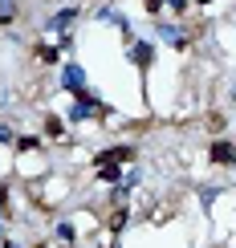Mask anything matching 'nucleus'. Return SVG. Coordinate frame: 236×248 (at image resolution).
Instances as JSON below:
<instances>
[{
    "label": "nucleus",
    "instance_id": "f3484780",
    "mask_svg": "<svg viewBox=\"0 0 236 248\" xmlns=\"http://www.w3.org/2000/svg\"><path fill=\"white\" fill-rule=\"evenodd\" d=\"M196 4H212V0H196Z\"/></svg>",
    "mask_w": 236,
    "mask_h": 248
},
{
    "label": "nucleus",
    "instance_id": "f8f14e48",
    "mask_svg": "<svg viewBox=\"0 0 236 248\" xmlns=\"http://www.w3.org/2000/svg\"><path fill=\"white\" fill-rule=\"evenodd\" d=\"M37 147V134H33V139H16V151H33Z\"/></svg>",
    "mask_w": 236,
    "mask_h": 248
},
{
    "label": "nucleus",
    "instance_id": "a211bd4d",
    "mask_svg": "<svg viewBox=\"0 0 236 248\" xmlns=\"http://www.w3.org/2000/svg\"><path fill=\"white\" fill-rule=\"evenodd\" d=\"M61 248H74V244H61Z\"/></svg>",
    "mask_w": 236,
    "mask_h": 248
},
{
    "label": "nucleus",
    "instance_id": "9b49d317",
    "mask_svg": "<svg viewBox=\"0 0 236 248\" xmlns=\"http://www.w3.org/2000/svg\"><path fill=\"white\" fill-rule=\"evenodd\" d=\"M98 175H102L106 183H118V167H98Z\"/></svg>",
    "mask_w": 236,
    "mask_h": 248
},
{
    "label": "nucleus",
    "instance_id": "f257e3e1",
    "mask_svg": "<svg viewBox=\"0 0 236 248\" xmlns=\"http://www.w3.org/2000/svg\"><path fill=\"white\" fill-rule=\"evenodd\" d=\"M130 159H135V147H126V142H122V147L102 151L98 159H94V167H118V163H130Z\"/></svg>",
    "mask_w": 236,
    "mask_h": 248
},
{
    "label": "nucleus",
    "instance_id": "9d476101",
    "mask_svg": "<svg viewBox=\"0 0 236 248\" xmlns=\"http://www.w3.org/2000/svg\"><path fill=\"white\" fill-rule=\"evenodd\" d=\"M13 13H16V0H0V25H8Z\"/></svg>",
    "mask_w": 236,
    "mask_h": 248
},
{
    "label": "nucleus",
    "instance_id": "dca6fc26",
    "mask_svg": "<svg viewBox=\"0 0 236 248\" xmlns=\"http://www.w3.org/2000/svg\"><path fill=\"white\" fill-rule=\"evenodd\" d=\"M0 142H13V130L8 126H0Z\"/></svg>",
    "mask_w": 236,
    "mask_h": 248
},
{
    "label": "nucleus",
    "instance_id": "aec40b11",
    "mask_svg": "<svg viewBox=\"0 0 236 248\" xmlns=\"http://www.w3.org/2000/svg\"><path fill=\"white\" fill-rule=\"evenodd\" d=\"M8 248H13V244H8Z\"/></svg>",
    "mask_w": 236,
    "mask_h": 248
},
{
    "label": "nucleus",
    "instance_id": "6ab92c4d",
    "mask_svg": "<svg viewBox=\"0 0 236 248\" xmlns=\"http://www.w3.org/2000/svg\"><path fill=\"white\" fill-rule=\"evenodd\" d=\"M37 248H45V244H37Z\"/></svg>",
    "mask_w": 236,
    "mask_h": 248
},
{
    "label": "nucleus",
    "instance_id": "423d86ee",
    "mask_svg": "<svg viewBox=\"0 0 236 248\" xmlns=\"http://www.w3.org/2000/svg\"><path fill=\"white\" fill-rule=\"evenodd\" d=\"M159 37L167 41V45H175V49H183V45H188V41H183V33H179L175 25H159Z\"/></svg>",
    "mask_w": 236,
    "mask_h": 248
},
{
    "label": "nucleus",
    "instance_id": "20e7f679",
    "mask_svg": "<svg viewBox=\"0 0 236 248\" xmlns=\"http://www.w3.org/2000/svg\"><path fill=\"white\" fill-rule=\"evenodd\" d=\"M130 57H135V65H139V69H147V65H151V57H155V49H151L147 41H130Z\"/></svg>",
    "mask_w": 236,
    "mask_h": 248
},
{
    "label": "nucleus",
    "instance_id": "39448f33",
    "mask_svg": "<svg viewBox=\"0 0 236 248\" xmlns=\"http://www.w3.org/2000/svg\"><path fill=\"white\" fill-rule=\"evenodd\" d=\"M212 163H228V167H232V163H236V147H232V142H212Z\"/></svg>",
    "mask_w": 236,
    "mask_h": 248
},
{
    "label": "nucleus",
    "instance_id": "2eb2a0df",
    "mask_svg": "<svg viewBox=\"0 0 236 248\" xmlns=\"http://www.w3.org/2000/svg\"><path fill=\"white\" fill-rule=\"evenodd\" d=\"M4 203H8V187L0 183V212H4Z\"/></svg>",
    "mask_w": 236,
    "mask_h": 248
},
{
    "label": "nucleus",
    "instance_id": "7ed1b4c3",
    "mask_svg": "<svg viewBox=\"0 0 236 248\" xmlns=\"http://www.w3.org/2000/svg\"><path fill=\"white\" fill-rule=\"evenodd\" d=\"M90 114H102V106H98V98H90L86 90L78 94V106L69 110V118H90Z\"/></svg>",
    "mask_w": 236,
    "mask_h": 248
},
{
    "label": "nucleus",
    "instance_id": "4468645a",
    "mask_svg": "<svg viewBox=\"0 0 236 248\" xmlns=\"http://www.w3.org/2000/svg\"><path fill=\"white\" fill-rule=\"evenodd\" d=\"M159 8H163V0H147V13L151 16H159Z\"/></svg>",
    "mask_w": 236,
    "mask_h": 248
},
{
    "label": "nucleus",
    "instance_id": "ddd939ff",
    "mask_svg": "<svg viewBox=\"0 0 236 248\" xmlns=\"http://www.w3.org/2000/svg\"><path fill=\"white\" fill-rule=\"evenodd\" d=\"M167 8H171V13H183V8H188V0H167Z\"/></svg>",
    "mask_w": 236,
    "mask_h": 248
},
{
    "label": "nucleus",
    "instance_id": "0eeeda50",
    "mask_svg": "<svg viewBox=\"0 0 236 248\" xmlns=\"http://www.w3.org/2000/svg\"><path fill=\"white\" fill-rule=\"evenodd\" d=\"M45 134H49V139H65V122H61L57 114H49L45 118Z\"/></svg>",
    "mask_w": 236,
    "mask_h": 248
},
{
    "label": "nucleus",
    "instance_id": "1a4fd4ad",
    "mask_svg": "<svg viewBox=\"0 0 236 248\" xmlns=\"http://www.w3.org/2000/svg\"><path fill=\"white\" fill-rule=\"evenodd\" d=\"M74 16H78V8H61V13L53 16V29H65V25H69Z\"/></svg>",
    "mask_w": 236,
    "mask_h": 248
},
{
    "label": "nucleus",
    "instance_id": "f03ea898",
    "mask_svg": "<svg viewBox=\"0 0 236 248\" xmlns=\"http://www.w3.org/2000/svg\"><path fill=\"white\" fill-rule=\"evenodd\" d=\"M61 86H65L69 94H81V90H86V74H81V65H74V61H69V65L61 69Z\"/></svg>",
    "mask_w": 236,
    "mask_h": 248
},
{
    "label": "nucleus",
    "instance_id": "6e6552de",
    "mask_svg": "<svg viewBox=\"0 0 236 248\" xmlns=\"http://www.w3.org/2000/svg\"><path fill=\"white\" fill-rule=\"evenodd\" d=\"M57 240H61V244H74V240H78L74 224H57Z\"/></svg>",
    "mask_w": 236,
    "mask_h": 248
}]
</instances>
